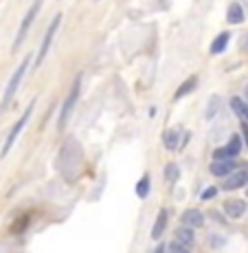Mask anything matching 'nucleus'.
Instances as JSON below:
<instances>
[{"label":"nucleus","instance_id":"4be33fe9","mask_svg":"<svg viewBox=\"0 0 248 253\" xmlns=\"http://www.w3.org/2000/svg\"><path fill=\"white\" fill-rule=\"evenodd\" d=\"M215 194H218V187H207V190L202 191V194H200V198L202 200H211V198H215Z\"/></svg>","mask_w":248,"mask_h":253},{"label":"nucleus","instance_id":"4468645a","mask_svg":"<svg viewBox=\"0 0 248 253\" xmlns=\"http://www.w3.org/2000/svg\"><path fill=\"white\" fill-rule=\"evenodd\" d=\"M163 143H165V148L169 150V152H176V150L180 148V132L165 130V132H163Z\"/></svg>","mask_w":248,"mask_h":253},{"label":"nucleus","instance_id":"aec40b11","mask_svg":"<svg viewBox=\"0 0 248 253\" xmlns=\"http://www.w3.org/2000/svg\"><path fill=\"white\" fill-rule=\"evenodd\" d=\"M165 179H167V183H176L178 179H180V167H178L176 163H167V167H165Z\"/></svg>","mask_w":248,"mask_h":253},{"label":"nucleus","instance_id":"f8f14e48","mask_svg":"<svg viewBox=\"0 0 248 253\" xmlns=\"http://www.w3.org/2000/svg\"><path fill=\"white\" fill-rule=\"evenodd\" d=\"M174 240L178 242V245H182V247H187V249H191L193 247V242H195V233H193V229H189V227H180L176 231V238Z\"/></svg>","mask_w":248,"mask_h":253},{"label":"nucleus","instance_id":"393cba45","mask_svg":"<svg viewBox=\"0 0 248 253\" xmlns=\"http://www.w3.org/2000/svg\"><path fill=\"white\" fill-rule=\"evenodd\" d=\"M246 101H248V86H246Z\"/></svg>","mask_w":248,"mask_h":253},{"label":"nucleus","instance_id":"5701e85b","mask_svg":"<svg viewBox=\"0 0 248 253\" xmlns=\"http://www.w3.org/2000/svg\"><path fill=\"white\" fill-rule=\"evenodd\" d=\"M242 137H244V141L248 145V124L246 121H242Z\"/></svg>","mask_w":248,"mask_h":253},{"label":"nucleus","instance_id":"f3484780","mask_svg":"<svg viewBox=\"0 0 248 253\" xmlns=\"http://www.w3.org/2000/svg\"><path fill=\"white\" fill-rule=\"evenodd\" d=\"M165 227H167V209H161L158 216H156V222H154V227H152V238L154 240H158V238L163 236Z\"/></svg>","mask_w":248,"mask_h":253},{"label":"nucleus","instance_id":"6e6552de","mask_svg":"<svg viewBox=\"0 0 248 253\" xmlns=\"http://www.w3.org/2000/svg\"><path fill=\"white\" fill-rule=\"evenodd\" d=\"M182 227H189V229H200L204 224V216L200 209H187L180 218Z\"/></svg>","mask_w":248,"mask_h":253},{"label":"nucleus","instance_id":"20e7f679","mask_svg":"<svg viewBox=\"0 0 248 253\" xmlns=\"http://www.w3.org/2000/svg\"><path fill=\"white\" fill-rule=\"evenodd\" d=\"M42 4H44V0H33V4H31L29 11H27V16L22 18L20 27H18V33H16V37H13V46H11L13 51L20 49V44L27 40V35H29V31H31V25L35 22V18H37V13H40Z\"/></svg>","mask_w":248,"mask_h":253},{"label":"nucleus","instance_id":"9b49d317","mask_svg":"<svg viewBox=\"0 0 248 253\" xmlns=\"http://www.w3.org/2000/svg\"><path fill=\"white\" fill-rule=\"evenodd\" d=\"M233 170H237V163L235 161H213L211 167H209V172H211L213 176H231Z\"/></svg>","mask_w":248,"mask_h":253},{"label":"nucleus","instance_id":"7ed1b4c3","mask_svg":"<svg viewBox=\"0 0 248 253\" xmlns=\"http://www.w3.org/2000/svg\"><path fill=\"white\" fill-rule=\"evenodd\" d=\"M35 108V101H31L29 106H27V110L20 115V119L16 121V124L11 126V130H9V134H7V139H4V145H2V150H0V157H7L9 152H11V148H13V143L18 141V137L22 134V130H25V126L29 124V119H31V112H33Z\"/></svg>","mask_w":248,"mask_h":253},{"label":"nucleus","instance_id":"2eb2a0df","mask_svg":"<svg viewBox=\"0 0 248 253\" xmlns=\"http://www.w3.org/2000/svg\"><path fill=\"white\" fill-rule=\"evenodd\" d=\"M228 42H231V33H228V31H224V33H220V35H218V37H215V40L211 42V46H209V51H211L213 55H220V53H222V51L228 46Z\"/></svg>","mask_w":248,"mask_h":253},{"label":"nucleus","instance_id":"423d86ee","mask_svg":"<svg viewBox=\"0 0 248 253\" xmlns=\"http://www.w3.org/2000/svg\"><path fill=\"white\" fill-rule=\"evenodd\" d=\"M59 25H62V16H59V13H57V16L53 18V22H51V25H49V29H46L44 37H42L40 51H37V58H35V68H40V66H42V62H44V60H46V55H49L51 44H53V37H55V33H57Z\"/></svg>","mask_w":248,"mask_h":253},{"label":"nucleus","instance_id":"6ab92c4d","mask_svg":"<svg viewBox=\"0 0 248 253\" xmlns=\"http://www.w3.org/2000/svg\"><path fill=\"white\" fill-rule=\"evenodd\" d=\"M149 187H152V183H149V174H143V179L137 183V196L138 198H147L149 196Z\"/></svg>","mask_w":248,"mask_h":253},{"label":"nucleus","instance_id":"9d476101","mask_svg":"<svg viewBox=\"0 0 248 253\" xmlns=\"http://www.w3.org/2000/svg\"><path fill=\"white\" fill-rule=\"evenodd\" d=\"M246 200H240V198H231L224 203V214L228 218H242L246 214Z\"/></svg>","mask_w":248,"mask_h":253},{"label":"nucleus","instance_id":"ddd939ff","mask_svg":"<svg viewBox=\"0 0 248 253\" xmlns=\"http://www.w3.org/2000/svg\"><path fill=\"white\" fill-rule=\"evenodd\" d=\"M226 22L228 25H242L244 22V9L240 2H231L226 11Z\"/></svg>","mask_w":248,"mask_h":253},{"label":"nucleus","instance_id":"1a4fd4ad","mask_svg":"<svg viewBox=\"0 0 248 253\" xmlns=\"http://www.w3.org/2000/svg\"><path fill=\"white\" fill-rule=\"evenodd\" d=\"M248 185V172H233L231 176H226V181H224V190L226 191H233V190H242V187Z\"/></svg>","mask_w":248,"mask_h":253},{"label":"nucleus","instance_id":"b1692460","mask_svg":"<svg viewBox=\"0 0 248 253\" xmlns=\"http://www.w3.org/2000/svg\"><path fill=\"white\" fill-rule=\"evenodd\" d=\"M154 253H165V247L158 245V247H156V251H154Z\"/></svg>","mask_w":248,"mask_h":253},{"label":"nucleus","instance_id":"f03ea898","mask_svg":"<svg viewBox=\"0 0 248 253\" xmlns=\"http://www.w3.org/2000/svg\"><path fill=\"white\" fill-rule=\"evenodd\" d=\"M29 64H31V55H27L25 60H22L20 64H18V68L13 71L11 75V79L7 82V88H4V93H2V101H0V110H4L9 104H11V99L16 97V93H18V88H20V84H22V79H25V75L27 71H29Z\"/></svg>","mask_w":248,"mask_h":253},{"label":"nucleus","instance_id":"a211bd4d","mask_svg":"<svg viewBox=\"0 0 248 253\" xmlns=\"http://www.w3.org/2000/svg\"><path fill=\"white\" fill-rule=\"evenodd\" d=\"M195 86H198V77H189V79H185V84H182L180 88L176 91V95H174V99H182L185 95H189V93H193L195 91Z\"/></svg>","mask_w":248,"mask_h":253},{"label":"nucleus","instance_id":"f257e3e1","mask_svg":"<svg viewBox=\"0 0 248 253\" xmlns=\"http://www.w3.org/2000/svg\"><path fill=\"white\" fill-rule=\"evenodd\" d=\"M57 167L62 170V174L66 179H73L77 174V170L82 167V148L75 139H66L59 150V161H57Z\"/></svg>","mask_w":248,"mask_h":253},{"label":"nucleus","instance_id":"412c9836","mask_svg":"<svg viewBox=\"0 0 248 253\" xmlns=\"http://www.w3.org/2000/svg\"><path fill=\"white\" fill-rule=\"evenodd\" d=\"M167 253H191L187 247H182V245H178V242L174 240L169 247H167Z\"/></svg>","mask_w":248,"mask_h":253},{"label":"nucleus","instance_id":"0eeeda50","mask_svg":"<svg viewBox=\"0 0 248 253\" xmlns=\"http://www.w3.org/2000/svg\"><path fill=\"white\" fill-rule=\"evenodd\" d=\"M242 152V139L240 137H233L231 141H228L224 148H218L213 152L215 161H235L237 157H240Z\"/></svg>","mask_w":248,"mask_h":253},{"label":"nucleus","instance_id":"a878e982","mask_svg":"<svg viewBox=\"0 0 248 253\" xmlns=\"http://www.w3.org/2000/svg\"><path fill=\"white\" fill-rule=\"evenodd\" d=\"M246 194H248V190H246Z\"/></svg>","mask_w":248,"mask_h":253},{"label":"nucleus","instance_id":"dca6fc26","mask_svg":"<svg viewBox=\"0 0 248 253\" xmlns=\"http://www.w3.org/2000/svg\"><path fill=\"white\" fill-rule=\"evenodd\" d=\"M231 108H233V112H235L242 121H246V124H248V101L246 99H242V97H233V99H231Z\"/></svg>","mask_w":248,"mask_h":253},{"label":"nucleus","instance_id":"39448f33","mask_svg":"<svg viewBox=\"0 0 248 253\" xmlns=\"http://www.w3.org/2000/svg\"><path fill=\"white\" fill-rule=\"evenodd\" d=\"M79 91H82V75H77V77H75L71 93H68L66 101H64V106H62V112H59V121H57V128H59V130L66 128L68 119H71V112H73L75 104H77V99H79Z\"/></svg>","mask_w":248,"mask_h":253}]
</instances>
